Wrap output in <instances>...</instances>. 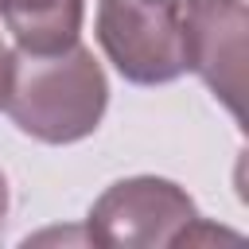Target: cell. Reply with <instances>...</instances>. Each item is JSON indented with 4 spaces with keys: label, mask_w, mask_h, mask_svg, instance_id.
Wrapping results in <instances>:
<instances>
[{
    "label": "cell",
    "mask_w": 249,
    "mask_h": 249,
    "mask_svg": "<svg viewBox=\"0 0 249 249\" xmlns=\"http://www.w3.org/2000/svg\"><path fill=\"white\" fill-rule=\"evenodd\" d=\"M109 105V82L82 43L54 54H12L4 109L16 128L43 144H74L97 132Z\"/></svg>",
    "instance_id": "cell-1"
},
{
    "label": "cell",
    "mask_w": 249,
    "mask_h": 249,
    "mask_svg": "<svg viewBox=\"0 0 249 249\" xmlns=\"http://www.w3.org/2000/svg\"><path fill=\"white\" fill-rule=\"evenodd\" d=\"M198 210L191 195L160 175H132L89 206V241L105 249H163L191 241L198 226Z\"/></svg>",
    "instance_id": "cell-2"
},
{
    "label": "cell",
    "mask_w": 249,
    "mask_h": 249,
    "mask_svg": "<svg viewBox=\"0 0 249 249\" xmlns=\"http://www.w3.org/2000/svg\"><path fill=\"white\" fill-rule=\"evenodd\" d=\"M97 43L124 82H175L187 74L183 0H97Z\"/></svg>",
    "instance_id": "cell-3"
},
{
    "label": "cell",
    "mask_w": 249,
    "mask_h": 249,
    "mask_svg": "<svg viewBox=\"0 0 249 249\" xmlns=\"http://www.w3.org/2000/svg\"><path fill=\"white\" fill-rule=\"evenodd\" d=\"M249 8L245 0H183V54L206 89L241 121Z\"/></svg>",
    "instance_id": "cell-4"
},
{
    "label": "cell",
    "mask_w": 249,
    "mask_h": 249,
    "mask_svg": "<svg viewBox=\"0 0 249 249\" xmlns=\"http://www.w3.org/2000/svg\"><path fill=\"white\" fill-rule=\"evenodd\" d=\"M0 16L19 51L54 54L78 43L86 0H0Z\"/></svg>",
    "instance_id": "cell-5"
},
{
    "label": "cell",
    "mask_w": 249,
    "mask_h": 249,
    "mask_svg": "<svg viewBox=\"0 0 249 249\" xmlns=\"http://www.w3.org/2000/svg\"><path fill=\"white\" fill-rule=\"evenodd\" d=\"M8 78H12V51L0 39V109H4V97H8Z\"/></svg>",
    "instance_id": "cell-6"
},
{
    "label": "cell",
    "mask_w": 249,
    "mask_h": 249,
    "mask_svg": "<svg viewBox=\"0 0 249 249\" xmlns=\"http://www.w3.org/2000/svg\"><path fill=\"white\" fill-rule=\"evenodd\" d=\"M4 214H8V179L0 171V222H4Z\"/></svg>",
    "instance_id": "cell-7"
}]
</instances>
